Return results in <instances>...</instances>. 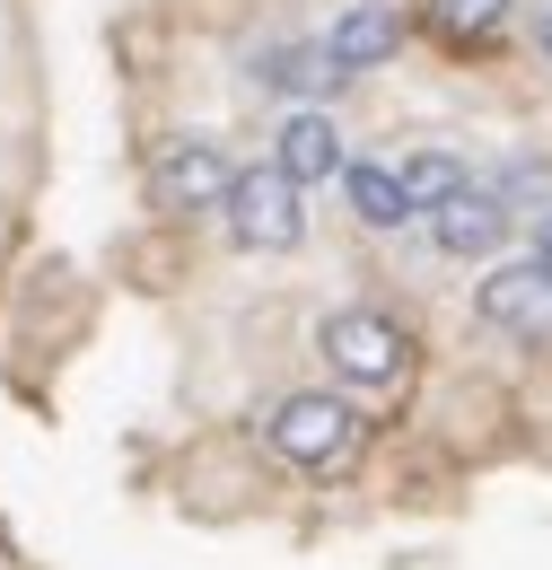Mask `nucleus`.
<instances>
[{"mask_svg":"<svg viewBox=\"0 0 552 570\" xmlns=\"http://www.w3.org/2000/svg\"><path fill=\"white\" fill-rule=\"evenodd\" d=\"M228 185H237V167L210 141H158V158H149L158 212H210V203H228Z\"/></svg>","mask_w":552,"mask_h":570,"instance_id":"nucleus-5","label":"nucleus"},{"mask_svg":"<svg viewBox=\"0 0 552 570\" xmlns=\"http://www.w3.org/2000/svg\"><path fill=\"white\" fill-rule=\"evenodd\" d=\"M474 307H483L491 334H509V343H526V352H552V273L526 255V264H500L483 289H474Z\"/></svg>","mask_w":552,"mask_h":570,"instance_id":"nucleus-4","label":"nucleus"},{"mask_svg":"<svg viewBox=\"0 0 552 570\" xmlns=\"http://www.w3.org/2000/svg\"><path fill=\"white\" fill-rule=\"evenodd\" d=\"M404 185H413L421 212H438V203H456V194H465V158H447V149H421V158H404Z\"/></svg>","mask_w":552,"mask_h":570,"instance_id":"nucleus-10","label":"nucleus"},{"mask_svg":"<svg viewBox=\"0 0 552 570\" xmlns=\"http://www.w3.org/2000/svg\"><path fill=\"white\" fill-rule=\"evenodd\" d=\"M535 264H544V273H552V212L535 219Z\"/></svg>","mask_w":552,"mask_h":570,"instance_id":"nucleus-12","label":"nucleus"},{"mask_svg":"<svg viewBox=\"0 0 552 570\" xmlns=\"http://www.w3.org/2000/svg\"><path fill=\"white\" fill-rule=\"evenodd\" d=\"M535 53H544V62H552V9H544V18H535Z\"/></svg>","mask_w":552,"mask_h":570,"instance_id":"nucleus-13","label":"nucleus"},{"mask_svg":"<svg viewBox=\"0 0 552 570\" xmlns=\"http://www.w3.org/2000/svg\"><path fill=\"white\" fill-rule=\"evenodd\" d=\"M298 194H307V185H298L280 158H273V167H246V176L228 185V203H219V212H228V237H237V246H255V255H289V246L307 237Z\"/></svg>","mask_w":552,"mask_h":570,"instance_id":"nucleus-2","label":"nucleus"},{"mask_svg":"<svg viewBox=\"0 0 552 570\" xmlns=\"http://www.w3.org/2000/svg\"><path fill=\"white\" fill-rule=\"evenodd\" d=\"M316 352L334 360L351 386H404L413 377V334L395 316H377V307H334L325 334H316Z\"/></svg>","mask_w":552,"mask_h":570,"instance_id":"nucleus-1","label":"nucleus"},{"mask_svg":"<svg viewBox=\"0 0 552 570\" xmlns=\"http://www.w3.org/2000/svg\"><path fill=\"white\" fill-rule=\"evenodd\" d=\"M430 237H438V255L474 264V255H491V246L509 237V203H500V194H483V185H465L456 203H438V212H430Z\"/></svg>","mask_w":552,"mask_h":570,"instance_id":"nucleus-7","label":"nucleus"},{"mask_svg":"<svg viewBox=\"0 0 552 570\" xmlns=\"http://www.w3.org/2000/svg\"><path fill=\"white\" fill-rule=\"evenodd\" d=\"M264 430H273L280 456L307 465V474H343L351 456H359V413L334 404V395H280Z\"/></svg>","mask_w":552,"mask_h":570,"instance_id":"nucleus-3","label":"nucleus"},{"mask_svg":"<svg viewBox=\"0 0 552 570\" xmlns=\"http://www.w3.org/2000/svg\"><path fill=\"white\" fill-rule=\"evenodd\" d=\"M280 167L298 176V185H325V176H351V149H343V132L325 124V115H289L280 124V149H273Z\"/></svg>","mask_w":552,"mask_h":570,"instance_id":"nucleus-8","label":"nucleus"},{"mask_svg":"<svg viewBox=\"0 0 552 570\" xmlns=\"http://www.w3.org/2000/svg\"><path fill=\"white\" fill-rule=\"evenodd\" d=\"M343 194H351V212L368 219V228H404V219L421 212V203H413V185H404V167H377V158H351Z\"/></svg>","mask_w":552,"mask_h":570,"instance_id":"nucleus-9","label":"nucleus"},{"mask_svg":"<svg viewBox=\"0 0 552 570\" xmlns=\"http://www.w3.org/2000/svg\"><path fill=\"white\" fill-rule=\"evenodd\" d=\"M395 45H404V9L395 0H351L343 18L325 27V53H334V71H377V62H395Z\"/></svg>","mask_w":552,"mask_h":570,"instance_id":"nucleus-6","label":"nucleus"},{"mask_svg":"<svg viewBox=\"0 0 552 570\" xmlns=\"http://www.w3.org/2000/svg\"><path fill=\"white\" fill-rule=\"evenodd\" d=\"M509 18V0H438V27L447 36H491Z\"/></svg>","mask_w":552,"mask_h":570,"instance_id":"nucleus-11","label":"nucleus"}]
</instances>
